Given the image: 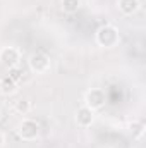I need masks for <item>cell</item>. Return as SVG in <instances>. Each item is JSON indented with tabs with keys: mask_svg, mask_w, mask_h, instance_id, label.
I'll return each mask as SVG.
<instances>
[{
	"mask_svg": "<svg viewBox=\"0 0 146 148\" xmlns=\"http://www.w3.org/2000/svg\"><path fill=\"white\" fill-rule=\"evenodd\" d=\"M120 41V33L113 24H105L96 31V43L102 48H113Z\"/></svg>",
	"mask_w": 146,
	"mask_h": 148,
	"instance_id": "1",
	"label": "cell"
},
{
	"mask_svg": "<svg viewBox=\"0 0 146 148\" xmlns=\"http://www.w3.org/2000/svg\"><path fill=\"white\" fill-rule=\"evenodd\" d=\"M40 124H38L35 119H23L19 124H17V136L23 140V141H35L40 136Z\"/></svg>",
	"mask_w": 146,
	"mask_h": 148,
	"instance_id": "2",
	"label": "cell"
},
{
	"mask_svg": "<svg viewBox=\"0 0 146 148\" xmlns=\"http://www.w3.org/2000/svg\"><path fill=\"white\" fill-rule=\"evenodd\" d=\"M28 66H29L31 73L45 74V73L50 71V67H52V60H50V57H48L45 52H35V53L29 55V59H28Z\"/></svg>",
	"mask_w": 146,
	"mask_h": 148,
	"instance_id": "3",
	"label": "cell"
},
{
	"mask_svg": "<svg viewBox=\"0 0 146 148\" xmlns=\"http://www.w3.org/2000/svg\"><path fill=\"white\" fill-rule=\"evenodd\" d=\"M105 102H107V97H105V91L102 88H91L86 91L84 95V105L91 110H100L105 107Z\"/></svg>",
	"mask_w": 146,
	"mask_h": 148,
	"instance_id": "4",
	"label": "cell"
},
{
	"mask_svg": "<svg viewBox=\"0 0 146 148\" xmlns=\"http://www.w3.org/2000/svg\"><path fill=\"white\" fill-rule=\"evenodd\" d=\"M0 64L7 69L17 67L21 64V52L16 47H2L0 48Z\"/></svg>",
	"mask_w": 146,
	"mask_h": 148,
	"instance_id": "5",
	"label": "cell"
},
{
	"mask_svg": "<svg viewBox=\"0 0 146 148\" xmlns=\"http://www.w3.org/2000/svg\"><path fill=\"white\" fill-rule=\"evenodd\" d=\"M74 121H76V124H77L79 127L86 129V127H89V126L95 122V110H91V109H88L86 105H83V107H79V109L76 110Z\"/></svg>",
	"mask_w": 146,
	"mask_h": 148,
	"instance_id": "6",
	"label": "cell"
},
{
	"mask_svg": "<svg viewBox=\"0 0 146 148\" xmlns=\"http://www.w3.org/2000/svg\"><path fill=\"white\" fill-rule=\"evenodd\" d=\"M17 90H19V83H16L10 76L0 77V93L3 97H12L17 93Z\"/></svg>",
	"mask_w": 146,
	"mask_h": 148,
	"instance_id": "7",
	"label": "cell"
},
{
	"mask_svg": "<svg viewBox=\"0 0 146 148\" xmlns=\"http://www.w3.org/2000/svg\"><path fill=\"white\" fill-rule=\"evenodd\" d=\"M139 7H141L139 0H117V9L124 16H134L139 10Z\"/></svg>",
	"mask_w": 146,
	"mask_h": 148,
	"instance_id": "8",
	"label": "cell"
},
{
	"mask_svg": "<svg viewBox=\"0 0 146 148\" xmlns=\"http://www.w3.org/2000/svg\"><path fill=\"white\" fill-rule=\"evenodd\" d=\"M29 110H31V103H29L28 98L21 97V98H17V100L14 102V112H16V114H19V115H26Z\"/></svg>",
	"mask_w": 146,
	"mask_h": 148,
	"instance_id": "9",
	"label": "cell"
},
{
	"mask_svg": "<svg viewBox=\"0 0 146 148\" xmlns=\"http://www.w3.org/2000/svg\"><path fill=\"white\" fill-rule=\"evenodd\" d=\"M60 7L65 14H76L81 9V0H62Z\"/></svg>",
	"mask_w": 146,
	"mask_h": 148,
	"instance_id": "10",
	"label": "cell"
},
{
	"mask_svg": "<svg viewBox=\"0 0 146 148\" xmlns=\"http://www.w3.org/2000/svg\"><path fill=\"white\" fill-rule=\"evenodd\" d=\"M129 131H131L132 138L139 140V138L145 134V124H143L141 121H132V122L129 124Z\"/></svg>",
	"mask_w": 146,
	"mask_h": 148,
	"instance_id": "11",
	"label": "cell"
},
{
	"mask_svg": "<svg viewBox=\"0 0 146 148\" xmlns=\"http://www.w3.org/2000/svg\"><path fill=\"white\" fill-rule=\"evenodd\" d=\"M7 76H10L16 83H21V79H23V71L19 69V66H17V67H10Z\"/></svg>",
	"mask_w": 146,
	"mask_h": 148,
	"instance_id": "12",
	"label": "cell"
},
{
	"mask_svg": "<svg viewBox=\"0 0 146 148\" xmlns=\"http://www.w3.org/2000/svg\"><path fill=\"white\" fill-rule=\"evenodd\" d=\"M3 145H5V136L0 133V148H3Z\"/></svg>",
	"mask_w": 146,
	"mask_h": 148,
	"instance_id": "13",
	"label": "cell"
},
{
	"mask_svg": "<svg viewBox=\"0 0 146 148\" xmlns=\"http://www.w3.org/2000/svg\"><path fill=\"white\" fill-rule=\"evenodd\" d=\"M0 119H2V112H0Z\"/></svg>",
	"mask_w": 146,
	"mask_h": 148,
	"instance_id": "14",
	"label": "cell"
}]
</instances>
